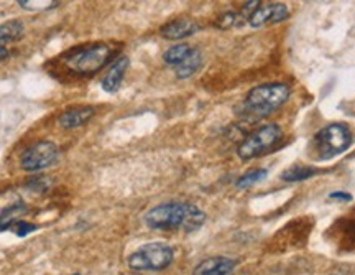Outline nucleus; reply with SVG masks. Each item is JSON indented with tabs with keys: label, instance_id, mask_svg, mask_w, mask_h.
<instances>
[{
	"label": "nucleus",
	"instance_id": "nucleus-18",
	"mask_svg": "<svg viewBox=\"0 0 355 275\" xmlns=\"http://www.w3.org/2000/svg\"><path fill=\"white\" fill-rule=\"evenodd\" d=\"M266 175H268V172L263 170V168H257V170L247 172L245 175H242L241 178L237 180V188L241 190L250 188V186H254L257 183H260L261 180H265Z\"/></svg>",
	"mask_w": 355,
	"mask_h": 275
},
{
	"label": "nucleus",
	"instance_id": "nucleus-2",
	"mask_svg": "<svg viewBox=\"0 0 355 275\" xmlns=\"http://www.w3.org/2000/svg\"><path fill=\"white\" fill-rule=\"evenodd\" d=\"M290 88L283 83H268L257 86L243 101V115L248 119H261L272 114L290 99Z\"/></svg>",
	"mask_w": 355,
	"mask_h": 275
},
{
	"label": "nucleus",
	"instance_id": "nucleus-9",
	"mask_svg": "<svg viewBox=\"0 0 355 275\" xmlns=\"http://www.w3.org/2000/svg\"><path fill=\"white\" fill-rule=\"evenodd\" d=\"M25 32V25L21 20H8L0 25V63L10 56L13 43L21 40Z\"/></svg>",
	"mask_w": 355,
	"mask_h": 275
},
{
	"label": "nucleus",
	"instance_id": "nucleus-15",
	"mask_svg": "<svg viewBox=\"0 0 355 275\" xmlns=\"http://www.w3.org/2000/svg\"><path fill=\"white\" fill-rule=\"evenodd\" d=\"M28 211L24 201H15L0 211V231L12 229V226L21 221V216Z\"/></svg>",
	"mask_w": 355,
	"mask_h": 275
},
{
	"label": "nucleus",
	"instance_id": "nucleus-5",
	"mask_svg": "<svg viewBox=\"0 0 355 275\" xmlns=\"http://www.w3.org/2000/svg\"><path fill=\"white\" fill-rule=\"evenodd\" d=\"M112 56V48L105 43L81 47L63 58L64 65L76 74H94L104 68Z\"/></svg>",
	"mask_w": 355,
	"mask_h": 275
},
{
	"label": "nucleus",
	"instance_id": "nucleus-1",
	"mask_svg": "<svg viewBox=\"0 0 355 275\" xmlns=\"http://www.w3.org/2000/svg\"><path fill=\"white\" fill-rule=\"evenodd\" d=\"M145 224L152 229H183L193 233L206 223V212L191 203H163L146 211Z\"/></svg>",
	"mask_w": 355,
	"mask_h": 275
},
{
	"label": "nucleus",
	"instance_id": "nucleus-12",
	"mask_svg": "<svg viewBox=\"0 0 355 275\" xmlns=\"http://www.w3.org/2000/svg\"><path fill=\"white\" fill-rule=\"evenodd\" d=\"M198 30H199V25L194 20L176 19V20L168 22L166 25H163L162 28H159V35H162L163 38L175 42V40H183V38L191 37V35L196 33Z\"/></svg>",
	"mask_w": 355,
	"mask_h": 275
},
{
	"label": "nucleus",
	"instance_id": "nucleus-8",
	"mask_svg": "<svg viewBox=\"0 0 355 275\" xmlns=\"http://www.w3.org/2000/svg\"><path fill=\"white\" fill-rule=\"evenodd\" d=\"M288 17H290V10H288L285 3L260 2V6L255 8V12L252 13L250 19H248V25L254 26V28H260V26L278 24V22L286 20Z\"/></svg>",
	"mask_w": 355,
	"mask_h": 275
},
{
	"label": "nucleus",
	"instance_id": "nucleus-3",
	"mask_svg": "<svg viewBox=\"0 0 355 275\" xmlns=\"http://www.w3.org/2000/svg\"><path fill=\"white\" fill-rule=\"evenodd\" d=\"M352 142V132L347 126H344V124H329L313 137L309 144V155L311 158L318 162L331 160V158H336L337 155L349 150Z\"/></svg>",
	"mask_w": 355,
	"mask_h": 275
},
{
	"label": "nucleus",
	"instance_id": "nucleus-16",
	"mask_svg": "<svg viewBox=\"0 0 355 275\" xmlns=\"http://www.w3.org/2000/svg\"><path fill=\"white\" fill-rule=\"evenodd\" d=\"M318 173V168L309 167V165H293L290 168H286L285 172L282 173V180L285 181H291V183H296V181H303L308 180L311 176H314Z\"/></svg>",
	"mask_w": 355,
	"mask_h": 275
},
{
	"label": "nucleus",
	"instance_id": "nucleus-4",
	"mask_svg": "<svg viewBox=\"0 0 355 275\" xmlns=\"http://www.w3.org/2000/svg\"><path fill=\"white\" fill-rule=\"evenodd\" d=\"M175 251L165 242H148L128 256V267L135 272H159L171 265Z\"/></svg>",
	"mask_w": 355,
	"mask_h": 275
},
{
	"label": "nucleus",
	"instance_id": "nucleus-17",
	"mask_svg": "<svg viewBox=\"0 0 355 275\" xmlns=\"http://www.w3.org/2000/svg\"><path fill=\"white\" fill-rule=\"evenodd\" d=\"M193 50V47L186 45V43H180V45H173L171 48H168L165 51V55H163V61H165L166 65L170 66H176L181 63V61L184 60L186 56L189 55V51Z\"/></svg>",
	"mask_w": 355,
	"mask_h": 275
},
{
	"label": "nucleus",
	"instance_id": "nucleus-6",
	"mask_svg": "<svg viewBox=\"0 0 355 275\" xmlns=\"http://www.w3.org/2000/svg\"><path fill=\"white\" fill-rule=\"evenodd\" d=\"M279 139H282V128L277 124H268V126L260 127L254 134L248 135L239 145L237 155L242 160H252V158H257L268 152Z\"/></svg>",
	"mask_w": 355,
	"mask_h": 275
},
{
	"label": "nucleus",
	"instance_id": "nucleus-7",
	"mask_svg": "<svg viewBox=\"0 0 355 275\" xmlns=\"http://www.w3.org/2000/svg\"><path fill=\"white\" fill-rule=\"evenodd\" d=\"M58 157H60V149H58L55 142L40 140L37 144L30 145V147L21 153L20 167L24 168L25 172H40L55 165Z\"/></svg>",
	"mask_w": 355,
	"mask_h": 275
},
{
	"label": "nucleus",
	"instance_id": "nucleus-11",
	"mask_svg": "<svg viewBox=\"0 0 355 275\" xmlns=\"http://www.w3.org/2000/svg\"><path fill=\"white\" fill-rule=\"evenodd\" d=\"M235 260L225 256H214L204 259L194 269L193 275H229L235 269Z\"/></svg>",
	"mask_w": 355,
	"mask_h": 275
},
{
	"label": "nucleus",
	"instance_id": "nucleus-22",
	"mask_svg": "<svg viewBox=\"0 0 355 275\" xmlns=\"http://www.w3.org/2000/svg\"><path fill=\"white\" fill-rule=\"evenodd\" d=\"M329 199H339V201H352V194L345 192H334L329 194Z\"/></svg>",
	"mask_w": 355,
	"mask_h": 275
},
{
	"label": "nucleus",
	"instance_id": "nucleus-20",
	"mask_svg": "<svg viewBox=\"0 0 355 275\" xmlns=\"http://www.w3.org/2000/svg\"><path fill=\"white\" fill-rule=\"evenodd\" d=\"M19 6L21 8H26V10H50V8L60 6V2H48V0H43V2H28V0H20Z\"/></svg>",
	"mask_w": 355,
	"mask_h": 275
},
{
	"label": "nucleus",
	"instance_id": "nucleus-10",
	"mask_svg": "<svg viewBox=\"0 0 355 275\" xmlns=\"http://www.w3.org/2000/svg\"><path fill=\"white\" fill-rule=\"evenodd\" d=\"M128 65H130V60H128L127 56H121L119 60H115L107 73H105V76L102 78V90L109 92V94H114V92L121 90V84L123 81V78H125Z\"/></svg>",
	"mask_w": 355,
	"mask_h": 275
},
{
	"label": "nucleus",
	"instance_id": "nucleus-23",
	"mask_svg": "<svg viewBox=\"0 0 355 275\" xmlns=\"http://www.w3.org/2000/svg\"><path fill=\"white\" fill-rule=\"evenodd\" d=\"M74 275H81V274H74Z\"/></svg>",
	"mask_w": 355,
	"mask_h": 275
},
{
	"label": "nucleus",
	"instance_id": "nucleus-21",
	"mask_svg": "<svg viewBox=\"0 0 355 275\" xmlns=\"http://www.w3.org/2000/svg\"><path fill=\"white\" fill-rule=\"evenodd\" d=\"M12 231L17 234V236L24 238V236H26V234H30V233H33V231H37V224L28 223V221L21 219V221H19V223H15V224L12 226Z\"/></svg>",
	"mask_w": 355,
	"mask_h": 275
},
{
	"label": "nucleus",
	"instance_id": "nucleus-14",
	"mask_svg": "<svg viewBox=\"0 0 355 275\" xmlns=\"http://www.w3.org/2000/svg\"><path fill=\"white\" fill-rule=\"evenodd\" d=\"M201 66H202V53L199 51V48H193V50L189 51V55L175 68L176 78L188 79L193 76L194 73H198Z\"/></svg>",
	"mask_w": 355,
	"mask_h": 275
},
{
	"label": "nucleus",
	"instance_id": "nucleus-19",
	"mask_svg": "<svg viewBox=\"0 0 355 275\" xmlns=\"http://www.w3.org/2000/svg\"><path fill=\"white\" fill-rule=\"evenodd\" d=\"M243 22H248V19L243 15L242 10L241 12H227V13H224L219 20H217L216 25L219 26V28L225 30V28H232V26H241Z\"/></svg>",
	"mask_w": 355,
	"mask_h": 275
},
{
	"label": "nucleus",
	"instance_id": "nucleus-13",
	"mask_svg": "<svg viewBox=\"0 0 355 275\" xmlns=\"http://www.w3.org/2000/svg\"><path fill=\"white\" fill-rule=\"evenodd\" d=\"M96 109L92 106H83V108L68 109L60 115V126L63 128H78L86 126V124L94 117Z\"/></svg>",
	"mask_w": 355,
	"mask_h": 275
}]
</instances>
